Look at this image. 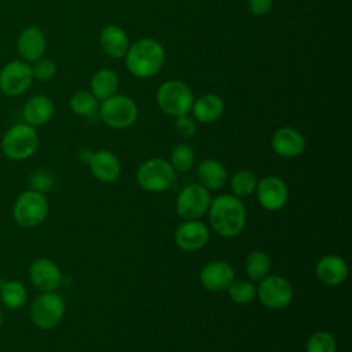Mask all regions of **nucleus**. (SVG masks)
I'll use <instances>...</instances> for the list:
<instances>
[{"instance_id":"nucleus-1","label":"nucleus","mask_w":352,"mask_h":352,"mask_svg":"<svg viewBox=\"0 0 352 352\" xmlns=\"http://www.w3.org/2000/svg\"><path fill=\"white\" fill-rule=\"evenodd\" d=\"M209 221L212 228L223 238L239 235L246 223V209L241 199L232 194H221L210 201Z\"/></svg>"},{"instance_id":"nucleus-2","label":"nucleus","mask_w":352,"mask_h":352,"mask_svg":"<svg viewBox=\"0 0 352 352\" xmlns=\"http://www.w3.org/2000/svg\"><path fill=\"white\" fill-rule=\"evenodd\" d=\"M124 58L129 73L139 78H148L164 66L165 51L157 40L142 38L129 45Z\"/></svg>"},{"instance_id":"nucleus-3","label":"nucleus","mask_w":352,"mask_h":352,"mask_svg":"<svg viewBox=\"0 0 352 352\" xmlns=\"http://www.w3.org/2000/svg\"><path fill=\"white\" fill-rule=\"evenodd\" d=\"M0 147L8 160L23 161L30 158L38 147V135L36 128L26 122L10 126L1 138Z\"/></svg>"},{"instance_id":"nucleus-4","label":"nucleus","mask_w":352,"mask_h":352,"mask_svg":"<svg viewBox=\"0 0 352 352\" xmlns=\"http://www.w3.org/2000/svg\"><path fill=\"white\" fill-rule=\"evenodd\" d=\"M50 204L43 192L26 190L21 192L12 206V219L22 228H36L48 216Z\"/></svg>"},{"instance_id":"nucleus-5","label":"nucleus","mask_w":352,"mask_h":352,"mask_svg":"<svg viewBox=\"0 0 352 352\" xmlns=\"http://www.w3.org/2000/svg\"><path fill=\"white\" fill-rule=\"evenodd\" d=\"M136 182L150 192L166 191L176 182V170L164 158H150L138 168Z\"/></svg>"},{"instance_id":"nucleus-6","label":"nucleus","mask_w":352,"mask_h":352,"mask_svg":"<svg viewBox=\"0 0 352 352\" xmlns=\"http://www.w3.org/2000/svg\"><path fill=\"white\" fill-rule=\"evenodd\" d=\"M157 103L165 114L180 117L188 114L191 110L194 95L186 82L169 80L160 85L157 91Z\"/></svg>"},{"instance_id":"nucleus-7","label":"nucleus","mask_w":352,"mask_h":352,"mask_svg":"<svg viewBox=\"0 0 352 352\" xmlns=\"http://www.w3.org/2000/svg\"><path fill=\"white\" fill-rule=\"evenodd\" d=\"M65 315V302L54 292H45L34 297L30 302L29 316L32 323L40 330H51L59 324Z\"/></svg>"},{"instance_id":"nucleus-8","label":"nucleus","mask_w":352,"mask_h":352,"mask_svg":"<svg viewBox=\"0 0 352 352\" xmlns=\"http://www.w3.org/2000/svg\"><path fill=\"white\" fill-rule=\"evenodd\" d=\"M99 116L106 125L116 129H124L136 121L138 106L129 96L113 95L102 100Z\"/></svg>"},{"instance_id":"nucleus-9","label":"nucleus","mask_w":352,"mask_h":352,"mask_svg":"<svg viewBox=\"0 0 352 352\" xmlns=\"http://www.w3.org/2000/svg\"><path fill=\"white\" fill-rule=\"evenodd\" d=\"M209 190L202 184L192 183L186 186L176 198V212L184 220H197L202 217L210 205Z\"/></svg>"},{"instance_id":"nucleus-10","label":"nucleus","mask_w":352,"mask_h":352,"mask_svg":"<svg viewBox=\"0 0 352 352\" xmlns=\"http://www.w3.org/2000/svg\"><path fill=\"white\" fill-rule=\"evenodd\" d=\"M256 296L260 302L271 309H280L290 304L293 298V287L290 282L280 275H267L256 287Z\"/></svg>"},{"instance_id":"nucleus-11","label":"nucleus","mask_w":352,"mask_h":352,"mask_svg":"<svg viewBox=\"0 0 352 352\" xmlns=\"http://www.w3.org/2000/svg\"><path fill=\"white\" fill-rule=\"evenodd\" d=\"M33 81L32 67L25 60H11L0 70V91L7 96H19Z\"/></svg>"},{"instance_id":"nucleus-12","label":"nucleus","mask_w":352,"mask_h":352,"mask_svg":"<svg viewBox=\"0 0 352 352\" xmlns=\"http://www.w3.org/2000/svg\"><path fill=\"white\" fill-rule=\"evenodd\" d=\"M256 195L258 204L265 210L282 209L289 198L286 183L278 176H265L256 186Z\"/></svg>"},{"instance_id":"nucleus-13","label":"nucleus","mask_w":352,"mask_h":352,"mask_svg":"<svg viewBox=\"0 0 352 352\" xmlns=\"http://www.w3.org/2000/svg\"><path fill=\"white\" fill-rule=\"evenodd\" d=\"M29 278L33 286L41 293L55 292L62 283L60 268L47 257H38L30 264Z\"/></svg>"},{"instance_id":"nucleus-14","label":"nucleus","mask_w":352,"mask_h":352,"mask_svg":"<svg viewBox=\"0 0 352 352\" xmlns=\"http://www.w3.org/2000/svg\"><path fill=\"white\" fill-rule=\"evenodd\" d=\"M209 241V230L205 223L197 220H186L177 226L175 231V242L184 252H197Z\"/></svg>"},{"instance_id":"nucleus-15","label":"nucleus","mask_w":352,"mask_h":352,"mask_svg":"<svg viewBox=\"0 0 352 352\" xmlns=\"http://www.w3.org/2000/svg\"><path fill=\"white\" fill-rule=\"evenodd\" d=\"M234 278V268L226 261H210L205 264L199 272L201 285L209 292L227 290Z\"/></svg>"},{"instance_id":"nucleus-16","label":"nucleus","mask_w":352,"mask_h":352,"mask_svg":"<svg viewBox=\"0 0 352 352\" xmlns=\"http://www.w3.org/2000/svg\"><path fill=\"white\" fill-rule=\"evenodd\" d=\"M271 147L275 154L285 158H293L298 157L304 151L305 139L297 129L282 126L274 132L271 138Z\"/></svg>"},{"instance_id":"nucleus-17","label":"nucleus","mask_w":352,"mask_h":352,"mask_svg":"<svg viewBox=\"0 0 352 352\" xmlns=\"http://www.w3.org/2000/svg\"><path fill=\"white\" fill-rule=\"evenodd\" d=\"M89 169L100 183H113L121 175V162L116 154L107 150L94 151L89 161Z\"/></svg>"},{"instance_id":"nucleus-18","label":"nucleus","mask_w":352,"mask_h":352,"mask_svg":"<svg viewBox=\"0 0 352 352\" xmlns=\"http://www.w3.org/2000/svg\"><path fill=\"white\" fill-rule=\"evenodd\" d=\"M16 48L25 62H36L45 52L47 38L37 26H28L19 33Z\"/></svg>"},{"instance_id":"nucleus-19","label":"nucleus","mask_w":352,"mask_h":352,"mask_svg":"<svg viewBox=\"0 0 352 352\" xmlns=\"http://www.w3.org/2000/svg\"><path fill=\"white\" fill-rule=\"evenodd\" d=\"M316 278L326 286H338L348 276L346 261L337 254H326L319 258L315 267Z\"/></svg>"},{"instance_id":"nucleus-20","label":"nucleus","mask_w":352,"mask_h":352,"mask_svg":"<svg viewBox=\"0 0 352 352\" xmlns=\"http://www.w3.org/2000/svg\"><path fill=\"white\" fill-rule=\"evenodd\" d=\"M54 114V103L45 95H34L29 98L22 107V118L32 126L47 124Z\"/></svg>"},{"instance_id":"nucleus-21","label":"nucleus","mask_w":352,"mask_h":352,"mask_svg":"<svg viewBox=\"0 0 352 352\" xmlns=\"http://www.w3.org/2000/svg\"><path fill=\"white\" fill-rule=\"evenodd\" d=\"M100 48L110 58H124L129 48V38L124 29L117 25H107L99 34Z\"/></svg>"},{"instance_id":"nucleus-22","label":"nucleus","mask_w":352,"mask_h":352,"mask_svg":"<svg viewBox=\"0 0 352 352\" xmlns=\"http://www.w3.org/2000/svg\"><path fill=\"white\" fill-rule=\"evenodd\" d=\"M191 111L194 114V120H197L198 122H214L221 117L224 111V102L219 95L206 94L194 100Z\"/></svg>"},{"instance_id":"nucleus-23","label":"nucleus","mask_w":352,"mask_h":352,"mask_svg":"<svg viewBox=\"0 0 352 352\" xmlns=\"http://www.w3.org/2000/svg\"><path fill=\"white\" fill-rule=\"evenodd\" d=\"M199 184L208 190H220L227 182V170L221 162L213 158L202 160L197 170Z\"/></svg>"},{"instance_id":"nucleus-24","label":"nucleus","mask_w":352,"mask_h":352,"mask_svg":"<svg viewBox=\"0 0 352 352\" xmlns=\"http://www.w3.org/2000/svg\"><path fill=\"white\" fill-rule=\"evenodd\" d=\"M118 76L110 69L98 70L91 80V92L98 100H104L113 96L118 88Z\"/></svg>"},{"instance_id":"nucleus-25","label":"nucleus","mask_w":352,"mask_h":352,"mask_svg":"<svg viewBox=\"0 0 352 352\" xmlns=\"http://www.w3.org/2000/svg\"><path fill=\"white\" fill-rule=\"evenodd\" d=\"M0 300L8 309H21L28 301V290L19 280L3 282L0 287Z\"/></svg>"},{"instance_id":"nucleus-26","label":"nucleus","mask_w":352,"mask_h":352,"mask_svg":"<svg viewBox=\"0 0 352 352\" xmlns=\"http://www.w3.org/2000/svg\"><path fill=\"white\" fill-rule=\"evenodd\" d=\"M271 270V258L263 250H253L245 260V271L252 280H261Z\"/></svg>"},{"instance_id":"nucleus-27","label":"nucleus","mask_w":352,"mask_h":352,"mask_svg":"<svg viewBox=\"0 0 352 352\" xmlns=\"http://www.w3.org/2000/svg\"><path fill=\"white\" fill-rule=\"evenodd\" d=\"M70 109L80 117H91L98 111L99 100L92 95V92L81 89L72 95Z\"/></svg>"},{"instance_id":"nucleus-28","label":"nucleus","mask_w":352,"mask_h":352,"mask_svg":"<svg viewBox=\"0 0 352 352\" xmlns=\"http://www.w3.org/2000/svg\"><path fill=\"white\" fill-rule=\"evenodd\" d=\"M230 184H231L232 195L238 198H245L254 192L257 186V179L253 175V172L248 169H241L232 175Z\"/></svg>"},{"instance_id":"nucleus-29","label":"nucleus","mask_w":352,"mask_h":352,"mask_svg":"<svg viewBox=\"0 0 352 352\" xmlns=\"http://www.w3.org/2000/svg\"><path fill=\"white\" fill-rule=\"evenodd\" d=\"M195 162V153L191 146L186 143L176 144L170 153V165L176 172L184 173L192 168Z\"/></svg>"},{"instance_id":"nucleus-30","label":"nucleus","mask_w":352,"mask_h":352,"mask_svg":"<svg viewBox=\"0 0 352 352\" xmlns=\"http://www.w3.org/2000/svg\"><path fill=\"white\" fill-rule=\"evenodd\" d=\"M228 290V296L230 298L239 305H245L249 304L254 300L256 297V286L249 282V280H243V279H234L230 286L227 287Z\"/></svg>"},{"instance_id":"nucleus-31","label":"nucleus","mask_w":352,"mask_h":352,"mask_svg":"<svg viewBox=\"0 0 352 352\" xmlns=\"http://www.w3.org/2000/svg\"><path fill=\"white\" fill-rule=\"evenodd\" d=\"M337 341L334 336L326 330L315 331L307 340V352H336Z\"/></svg>"},{"instance_id":"nucleus-32","label":"nucleus","mask_w":352,"mask_h":352,"mask_svg":"<svg viewBox=\"0 0 352 352\" xmlns=\"http://www.w3.org/2000/svg\"><path fill=\"white\" fill-rule=\"evenodd\" d=\"M32 74L33 78L38 81H50L56 74V65L47 58H40L36 62H33Z\"/></svg>"},{"instance_id":"nucleus-33","label":"nucleus","mask_w":352,"mask_h":352,"mask_svg":"<svg viewBox=\"0 0 352 352\" xmlns=\"http://www.w3.org/2000/svg\"><path fill=\"white\" fill-rule=\"evenodd\" d=\"M30 184V190L38 191V192H47L52 184H54V177L51 173L45 172V170H36L29 180Z\"/></svg>"},{"instance_id":"nucleus-34","label":"nucleus","mask_w":352,"mask_h":352,"mask_svg":"<svg viewBox=\"0 0 352 352\" xmlns=\"http://www.w3.org/2000/svg\"><path fill=\"white\" fill-rule=\"evenodd\" d=\"M175 131L177 132L179 136L184 138V139H188L191 138L195 132H197V122L192 117H190L188 114H184V116H180V117H176V121H175Z\"/></svg>"},{"instance_id":"nucleus-35","label":"nucleus","mask_w":352,"mask_h":352,"mask_svg":"<svg viewBox=\"0 0 352 352\" xmlns=\"http://www.w3.org/2000/svg\"><path fill=\"white\" fill-rule=\"evenodd\" d=\"M248 7L254 15H265L272 8V0H248Z\"/></svg>"},{"instance_id":"nucleus-36","label":"nucleus","mask_w":352,"mask_h":352,"mask_svg":"<svg viewBox=\"0 0 352 352\" xmlns=\"http://www.w3.org/2000/svg\"><path fill=\"white\" fill-rule=\"evenodd\" d=\"M92 153H94V151H91V150H88V148H84V150H81V151H80V160H81L82 162L88 164V161H89V158H91Z\"/></svg>"},{"instance_id":"nucleus-37","label":"nucleus","mask_w":352,"mask_h":352,"mask_svg":"<svg viewBox=\"0 0 352 352\" xmlns=\"http://www.w3.org/2000/svg\"><path fill=\"white\" fill-rule=\"evenodd\" d=\"M1 324H3V312L0 309V327H1Z\"/></svg>"}]
</instances>
